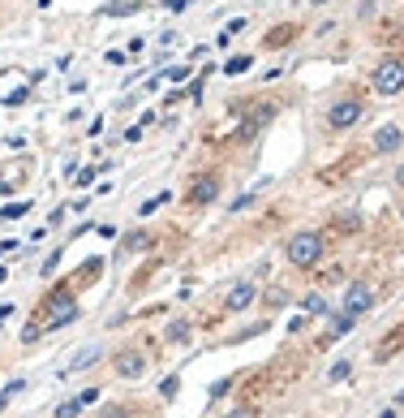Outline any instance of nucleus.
<instances>
[{"mask_svg":"<svg viewBox=\"0 0 404 418\" xmlns=\"http://www.w3.org/2000/svg\"><path fill=\"white\" fill-rule=\"evenodd\" d=\"M327 246H332L327 229H297L284 241V263L297 267V272H314V267L327 259Z\"/></svg>","mask_w":404,"mask_h":418,"instance_id":"obj_1","label":"nucleus"},{"mask_svg":"<svg viewBox=\"0 0 404 418\" xmlns=\"http://www.w3.org/2000/svg\"><path fill=\"white\" fill-rule=\"evenodd\" d=\"M366 117V91H344V95H336L332 104H327V112H323V130L327 134H344V130H352L357 121Z\"/></svg>","mask_w":404,"mask_h":418,"instance_id":"obj_2","label":"nucleus"},{"mask_svg":"<svg viewBox=\"0 0 404 418\" xmlns=\"http://www.w3.org/2000/svg\"><path fill=\"white\" fill-rule=\"evenodd\" d=\"M370 91L383 95V100H391V95L404 91V47H391V52H383L374 61L370 69Z\"/></svg>","mask_w":404,"mask_h":418,"instance_id":"obj_3","label":"nucleus"},{"mask_svg":"<svg viewBox=\"0 0 404 418\" xmlns=\"http://www.w3.org/2000/svg\"><path fill=\"white\" fill-rule=\"evenodd\" d=\"M219 194H224V173H219V168H207V173H194V181L185 186V199L181 203L189 211H207Z\"/></svg>","mask_w":404,"mask_h":418,"instance_id":"obj_4","label":"nucleus"},{"mask_svg":"<svg viewBox=\"0 0 404 418\" xmlns=\"http://www.w3.org/2000/svg\"><path fill=\"white\" fill-rule=\"evenodd\" d=\"M378 298H383V289H378L370 276H357V281H348L344 285V293H340V311H348V315H370L374 306H378Z\"/></svg>","mask_w":404,"mask_h":418,"instance_id":"obj_5","label":"nucleus"},{"mask_svg":"<svg viewBox=\"0 0 404 418\" xmlns=\"http://www.w3.org/2000/svg\"><path fill=\"white\" fill-rule=\"evenodd\" d=\"M280 117V104H254V108H245V117H241V126H237V147H249V142H258V134L263 130H271V121Z\"/></svg>","mask_w":404,"mask_h":418,"instance_id":"obj_6","label":"nucleus"},{"mask_svg":"<svg viewBox=\"0 0 404 418\" xmlns=\"http://www.w3.org/2000/svg\"><path fill=\"white\" fill-rule=\"evenodd\" d=\"M108 366H112L116 380H142L150 371V358H146L142 345H116L112 358H108Z\"/></svg>","mask_w":404,"mask_h":418,"instance_id":"obj_7","label":"nucleus"},{"mask_svg":"<svg viewBox=\"0 0 404 418\" xmlns=\"http://www.w3.org/2000/svg\"><path fill=\"white\" fill-rule=\"evenodd\" d=\"M65 306H78V281H61V285H52L43 293V302H39V311H35V319H43V315H56V311H65Z\"/></svg>","mask_w":404,"mask_h":418,"instance_id":"obj_8","label":"nucleus"},{"mask_svg":"<svg viewBox=\"0 0 404 418\" xmlns=\"http://www.w3.org/2000/svg\"><path fill=\"white\" fill-rule=\"evenodd\" d=\"M254 302H258V285H254V281H237L228 293H224L219 311H224V315H245Z\"/></svg>","mask_w":404,"mask_h":418,"instance_id":"obj_9","label":"nucleus"},{"mask_svg":"<svg viewBox=\"0 0 404 418\" xmlns=\"http://www.w3.org/2000/svg\"><path fill=\"white\" fill-rule=\"evenodd\" d=\"M400 147H404V130L387 121V126L374 130V138H370V156H396Z\"/></svg>","mask_w":404,"mask_h":418,"instance_id":"obj_10","label":"nucleus"},{"mask_svg":"<svg viewBox=\"0 0 404 418\" xmlns=\"http://www.w3.org/2000/svg\"><path fill=\"white\" fill-rule=\"evenodd\" d=\"M189 341H194V319H189V315L168 319V328H164V345L181 350V345H189Z\"/></svg>","mask_w":404,"mask_h":418,"instance_id":"obj_11","label":"nucleus"},{"mask_svg":"<svg viewBox=\"0 0 404 418\" xmlns=\"http://www.w3.org/2000/svg\"><path fill=\"white\" fill-rule=\"evenodd\" d=\"M297 39H301L297 22H280V27H271V31L263 35V47H267V52H280V47H288V43H297Z\"/></svg>","mask_w":404,"mask_h":418,"instance_id":"obj_12","label":"nucleus"},{"mask_svg":"<svg viewBox=\"0 0 404 418\" xmlns=\"http://www.w3.org/2000/svg\"><path fill=\"white\" fill-rule=\"evenodd\" d=\"M155 246H160V233H155V229H134L130 237L121 241V251H125V255H146V251H155Z\"/></svg>","mask_w":404,"mask_h":418,"instance_id":"obj_13","label":"nucleus"},{"mask_svg":"<svg viewBox=\"0 0 404 418\" xmlns=\"http://www.w3.org/2000/svg\"><path fill=\"white\" fill-rule=\"evenodd\" d=\"M327 319H332V328H327L323 345H332V341H340V336H348L352 328H357V315H348V311H332Z\"/></svg>","mask_w":404,"mask_h":418,"instance_id":"obj_14","label":"nucleus"},{"mask_svg":"<svg viewBox=\"0 0 404 418\" xmlns=\"http://www.w3.org/2000/svg\"><path fill=\"white\" fill-rule=\"evenodd\" d=\"M327 233H336V237H357V233H362V216H357V211H336L332 225H327Z\"/></svg>","mask_w":404,"mask_h":418,"instance_id":"obj_15","label":"nucleus"},{"mask_svg":"<svg viewBox=\"0 0 404 418\" xmlns=\"http://www.w3.org/2000/svg\"><path fill=\"white\" fill-rule=\"evenodd\" d=\"M99 358H104V345H86V350H82L78 358H73V362L65 366V371H61V380H73V375H82L86 366H91V362H99Z\"/></svg>","mask_w":404,"mask_h":418,"instance_id":"obj_16","label":"nucleus"},{"mask_svg":"<svg viewBox=\"0 0 404 418\" xmlns=\"http://www.w3.org/2000/svg\"><path fill=\"white\" fill-rule=\"evenodd\" d=\"M400 350H404V324H396V328L383 336V345L374 350V362H387V358H396Z\"/></svg>","mask_w":404,"mask_h":418,"instance_id":"obj_17","label":"nucleus"},{"mask_svg":"<svg viewBox=\"0 0 404 418\" xmlns=\"http://www.w3.org/2000/svg\"><path fill=\"white\" fill-rule=\"evenodd\" d=\"M142 9H146V0H112V5H99V17H130Z\"/></svg>","mask_w":404,"mask_h":418,"instance_id":"obj_18","label":"nucleus"},{"mask_svg":"<svg viewBox=\"0 0 404 418\" xmlns=\"http://www.w3.org/2000/svg\"><path fill=\"white\" fill-rule=\"evenodd\" d=\"M297 306H301V311H306L310 319H327V315H332V302H327V298H323V293H306V298H301Z\"/></svg>","mask_w":404,"mask_h":418,"instance_id":"obj_19","label":"nucleus"},{"mask_svg":"<svg viewBox=\"0 0 404 418\" xmlns=\"http://www.w3.org/2000/svg\"><path fill=\"white\" fill-rule=\"evenodd\" d=\"M95 418H138V410L130 401H108V405H99Z\"/></svg>","mask_w":404,"mask_h":418,"instance_id":"obj_20","label":"nucleus"},{"mask_svg":"<svg viewBox=\"0 0 404 418\" xmlns=\"http://www.w3.org/2000/svg\"><path fill=\"white\" fill-rule=\"evenodd\" d=\"M249 65H254V57H249V52H237V57H228V61H224L219 69L228 73V78H237V73H249Z\"/></svg>","mask_w":404,"mask_h":418,"instance_id":"obj_21","label":"nucleus"},{"mask_svg":"<svg viewBox=\"0 0 404 418\" xmlns=\"http://www.w3.org/2000/svg\"><path fill=\"white\" fill-rule=\"evenodd\" d=\"M112 168V160H104V164H86V168H78V173H73V186H91L99 173H108Z\"/></svg>","mask_w":404,"mask_h":418,"instance_id":"obj_22","label":"nucleus"},{"mask_svg":"<svg viewBox=\"0 0 404 418\" xmlns=\"http://www.w3.org/2000/svg\"><path fill=\"white\" fill-rule=\"evenodd\" d=\"M164 203H172V190H160V194H150V199L142 203V216H150V211H160Z\"/></svg>","mask_w":404,"mask_h":418,"instance_id":"obj_23","label":"nucleus"},{"mask_svg":"<svg viewBox=\"0 0 404 418\" xmlns=\"http://www.w3.org/2000/svg\"><path fill=\"white\" fill-rule=\"evenodd\" d=\"M263 186H267V181H263ZM263 186H258V190H263ZM258 190H249V194H241V199H233L228 211H233V216H237V211H249V207H254V199H258Z\"/></svg>","mask_w":404,"mask_h":418,"instance_id":"obj_24","label":"nucleus"},{"mask_svg":"<svg viewBox=\"0 0 404 418\" xmlns=\"http://www.w3.org/2000/svg\"><path fill=\"white\" fill-rule=\"evenodd\" d=\"M82 410H86L82 397H73V401H61V405H56V418H78Z\"/></svg>","mask_w":404,"mask_h":418,"instance_id":"obj_25","label":"nucleus"},{"mask_svg":"<svg viewBox=\"0 0 404 418\" xmlns=\"http://www.w3.org/2000/svg\"><path fill=\"white\" fill-rule=\"evenodd\" d=\"M61 259H65V246H56V251H52V255H47V259H43V267H39V276H52Z\"/></svg>","mask_w":404,"mask_h":418,"instance_id":"obj_26","label":"nucleus"},{"mask_svg":"<svg viewBox=\"0 0 404 418\" xmlns=\"http://www.w3.org/2000/svg\"><path fill=\"white\" fill-rule=\"evenodd\" d=\"M263 302H267L271 311H280V306L288 302V293H284V289H267V298H263Z\"/></svg>","mask_w":404,"mask_h":418,"instance_id":"obj_27","label":"nucleus"},{"mask_svg":"<svg viewBox=\"0 0 404 418\" xmlns=\"http://www.w3.org/2000/svg\"><path fill=\"white\" fill-rule=\"evenodd\" d=\"M26 211H31V203H26V199H22V203H9V207H5V220H22Z\"/></svg>","mask_w":404,"mask_h":418,"instance_id":"obj_28","label":"nucleus"},{"mask_svg":"<svg viewBox=\"0 0 404 418\" xmlns=\"http://www.w3.org/2000/svg\"><path fill=\"white\" fill-rule=\"evenodd\" d=\"M348 371H352V362H348V358L332 362V380H348Z\"/></svg>","mask_w":404,"mask_h":418,"instance_id":"obj_29","label":"nucleus"},{"mask_svg":"<svg viewBox=\"0 0 404 418\" xmlns=\"http://www.w3.org/2000/svg\"><path fill=\"white\" fill-rule=\"evenodd\" d=\"M224 418H258V405H237V410H228Z\"/></svg>","mask_w":404,"mask_h":418,"instance_id":"obj_30","label":"nucleus"},{"mask_svg":"<svg viewBox=\"0 0 404 418\" xmlns=\"http://www.w3.org/2000/svg\"><path fill=\"white\" fill-rule=\"evenodd\" d=\"M176 388H181V375H168V380L160 384V392H164V397H176Z\"/></svg>","mask_w":404,"mask_h":418,"instance_id":"obj_31","label":"nucleus"},{"mask_svg":"<svg viewBox=\"0 0 404 418\" xmlns=\"http://www.w3.org/2000/svg\"><path fill=\"white\" fill-rule=\"evenodd\" d=\"M233 384H237V371H233L228 380H219V384H211V397H224V392H228Z\"/></svg>","mask_w":404,"mask_h":418,"instance_id":"obj_32","label":"nucleus"},{"mask_svg":"<svg viewBox=\"0 0 404 418\" xmlns=\"http://www.w3.org/2000/svg\"><path fill=\"white\" fill-rule=\"evenodd\" d=\"M189 5H194V0H164V9H168V13H185Z\"/></svg>","mask_w":404,"mask_h":418,"instance_id":"obj_33","label":"nucleus"},{"mask_svg":"<svg viewBox=\"0 0 404 418\" xmlns=\"http://www.w3.org/2000/svg\"><path fill=\"white\" fill-rule=\"evenodd\" d=\"M185 95H189V91H181V87H176V91H168V95H164V108H172V104H181V100H185Z\"/></svg>","mask_w":404,"mask_h":418,"instance_id":"obj_34","label":"nucleus"},{"mask_svg":"<svg viewBox=\"0 0 404 418\" xmlns=\"http://www.w3.org/2000/svg\"><path fill=\"white\" fill-rule=\"evenodd\" d=\"M168 78H172V82H185V78H189V65H176V69L168 73Z\"/></svg>","mask_w":404,"mask_h":418,"instance_id":"obj_35","label":"nucleus"},{"mask_svg":"<svg viewBox=\"0 0 404 418\" xmlns=\"http://www.w3.org/2000/svg\"><path fill=\"white\" fill-rule=\"evenodd\" d=\"M142 130L146 126H130V130H125V142H142Z\"/></svg>","mask_w":404,"mask_h":418,"instance_id":"obj_36","label":"nucleus"},{"mask_svg":"<svg viewBox=\"0 0 404 418\" xmlns=\"http://www.w3.org/2000/svg\"><path fill=\"white\" fill-rule=\"evenodd\" d=\"M26 95H31V91H13V95H9L5 104H9V108H17V104H26Z\"/></svg>","mask_w":404,"mask_h":418,"instance_id":"obj_37","label":"nucleus"},{"mask_svg":"<svg viewBox=\"0 0 404 418\" xmlns=\"http://www.w3.org/2000/svg\"><path fill=\"white\" fill-rule=\"evenodd\" d=\"M391 181H396V190L404 194V164H396V173H391Z\"/></svg>","mask_w":404,"mask_h":418,"instance_id":"obj_38","label":"nucleus"},{"mask_svg":"<svg viewBox=\"0 0 404 418\" xmlns=\"http://www.w3.org/2000/svg\"><path fill=\"white\" fill-rule=\"evenodd\" d=\"M9 281V267H0V285H5Z\"/></svg>","mask_w":404,"mask_h":418,"instance_id":"obj_39","label":"nucleus"},{"mask_svg":"<svg viewBox=\"0 0 404 418\" xmlns=\"http://www.w3.org/2000/svg\"><path fill=\"white\" fill-rule=\"evenodd\" d=\"M310 5H314V9H323V5H332V0H310Z\"/></svg>","mask_w":404,"mask_h":418,"instance_id":"obj_40","label":"nucleus"},{"mask_svg":"<svg viewBox=\"0 0 404 418\" xmlns=\"http://www.w3.org/2000/svg\"><path fill=\"white\" fill-rule=\"evenodd\" d=\"M383 418H400V410H383Z\"/></svg>","mask_w":404,"mask_h":418,"instance_id":"obj_41","label":"nucleus"},{"mask_svg":"<svg viewBox=\"0 0 404 418\" xmlns=\"http://www.w3.org/2000/svg\"><path fill=\"white\" fill-rule=\"evenodd\" d=\"M400 220H404V199H400Z\"/></svg>","mask_w":404,"mask_h":418,"instance_id":"obj_42","label":"nucleus"},{"mask_svg":"<svg viewBox=\"0 0 404 418\" xmlns=\"http://www.w3.org/2000/svg\"><path fill=\"white\" fill-rule=\"evenodd\" d=\"M0 366H5V358H0Z\"/></svg>","mask_w":404,"mask_h":418,"instance_id":"obj_43","label":"nucleus"},{"mask_svg":"<svg viewBox=\"0 0 404 418\" xmlns=\"http://www.w3.org/2000/svg\"><path fill=\"white\" fill-rule=\"evenodd\" d=\"M400 418H404V414H400Z\"/></svg>","mask_w":404,"mask_h":418,"instance_id":"obj_44","label":"nucleus"}]
</instances>
